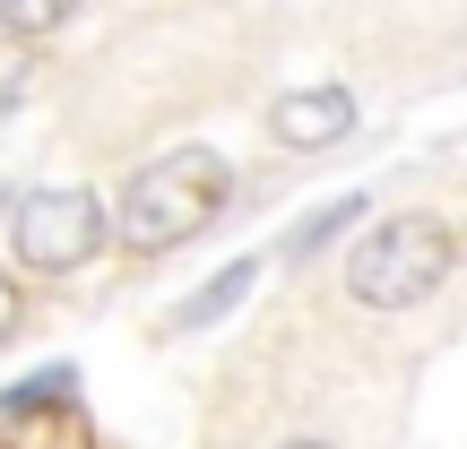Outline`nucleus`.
<instances>
[{
	"label": "nucleus",
	"mask_w": 467,
	"mask_h": 449,
	"mask_svg": "<svg viewBox=\"0 0 467 449\" xmlns=\"http://www.w3.org/2000/svg\"><path fill=\"white\" fill-rule=\"evenodd\" d=\"M225 190H234V173H225L217 148H173V156H156V165L130 173L113 233L130 250H173V242H191V233L225 208Z\"/></svg>",
	"instance_id": "1"
},
{
	"label": "nucleus",
	"mask_w": 467,
	"mask_h": 449,
	"mask_svg": "<svg viewBox=\"0 0 467 449\" xmlns=\"http://www.w3.org/2000/svg\"><path fill=\"white\" fill-rule=\"evenodd\" d=\"M451 277V225L441 217H389L355 242V302L372 311H407Z\"/></svg>",
	"instance_id": "2"
},
{
	"label": "nucleus",
	"mask_w": 467,
	"mask_h": 449,
	"mask_svg": "<svg viewBox=\"0 0 467 449\" xmlns=\"http://www.w3.org/2000/svg\"><path fill=\"white\" fill-rule=\"evenodd\" d=\"M104 199L96 190H78V182H52V190H26L17 199V225H9V242H17V260L26 268H44V277H69V268H87L104 250Z\"/></svg>",
	"instance_id": "3"
},
{
	"label": "nucleus",
	"mask_w": 467,
	"mask_h": 449,
	"mask_svg": "<svg viewBox=\"0 0 467 449\" xmlns=\"http://www.w3.org/2000/svg\"><path fill=\"white\" fill-rule=\"evenodd\" d=\"M268 130H277L285 148H329V138L355 130V96L347 87H303V96H285L277 113H268Z\"/></svg>",
	"instance_id": "4"
},
{
	"label": "nucleus",
	"mask_w": 467,
	"mask_h": 449,
	"mask_svg": "<svg viewBox=\"0 0 467 449\" xmlns=\"http://www.w3.org/2000/svg\"><path fill=\"white\" fill-rule=\"evenodd\" d=\"M251 285H260V260H225V268H217V277H208V285H200V294H191V302H182V311H173V329H208V320H225V311H234V302H243V294H251Z\"/></svg>",
	"instance_id": "5"
},
{
	"label": "nucleus",
	"mask_w": 467,
	"mask_h": 449,
	"mask_svg": "<svg viewBox=\"0 0 467 449\" xmlns=\"http://www.w3.org/2000/svg\"><path fill=\"white\" fill-rule=\"evenodd\" d=\"M69 398H78V372H69V363H44L35 381H17L9 398H0V415L26 423V415H52V406H69Z\"/></svg>",
	"instance_id": "6"
},
{
	"label": "nucleus",
	"mask_w": 467,
	"mask_h": 449,
	"mask_svg": "<svg viewBox=\"0 0 467 449\" xmlns=\"http://www.w3.org/2000/svg\"><path fill=\"white\" fill-rule=\"evenodd\" d=\"M347 225H364V190H347V199H329V208H312V217L295 225V242H285V260H320V250L337 242Z\"/></svg>",
	"instance_id": "7"
},
{
	"label": "nucleus",
	"mask_w": 467,
	"mask_h": 449,
	"mask_svg": "<svg viewBox=\"0 0 467 449\" xmlns=\"http://www.w3.org/2000/svg\"><path fill=\"white\" fill-rule=\"evenodd\" d=\"M69 9H78V0H0V26L9 35H52Z\"/></svg>",
	"instance_id": "8"
},
{
	"label": "nucleus",
	"mask_w": 467,
	"mask_h": 449,
	"mask_svg": "<svg viewBox=\"0 0 467 449\" xmlns=\"http://www.w3.org/2000/svg\"><path fill=\"white\" fill-rule=\"evenodd\" d=\"M17 87H26V61H0V104H17Z\"/></svg>",
	"instance_id": "9"
},
{
	"label": "nucleus",
	"mask_w": 467,
	"mask_h": 449,
	"mask_svg": "<svg viewBox=\"0 0 467 449\" xmlns=\"http://www.w3.org/2000/svg\"><path fill=\"white\" fill-rule=\"evenodd\" d=\"M9 329H17V285L0 277V337H9Z\"/></svg>",
	"instance_id": "10"
},
{
	"label": "nucleus",
	"mask_w": 467,
	"mask_h": 449,
	"mask_svg": "<svg viewBox=\"0 0 467 449\" xmlns=\"http://www.w3.org/2000/svg\"><path fill=\"white\" fill-rule=\"evenodd\" d=\"M285 449H329V441H285Z\"/></svg>",
	"instance_id": "11"
}]
</instances>
